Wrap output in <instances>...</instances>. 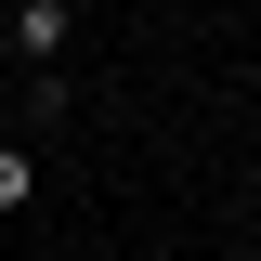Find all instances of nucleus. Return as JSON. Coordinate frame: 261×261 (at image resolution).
Segmentation results:
<instances>
[{"label":"nucleus","mask_w":261,"mask_h":261,"mask_svg":"<svg viewBox=\"0 0 261 261\" xmlns=\"http://www.w3.org/2000/svg\"><path fill=\"white\" fill-rule=\"evenodd\" d=\"M0 39H13V65H27V79H53L65 39H79V13H65V0H13V13H0Z\"/></svg>","instance_id":"obj_1"},{"label":"nucleus","mask_w":261,"mask_h":261,"mask_svg":"<svg viewBox=\"0 0 261 261\" xmlns=\"http://www.w3.org/2000/svg\"><path fill=\"white\" fill-rule=\"evenodd\" d=\"M27 196H39V157H27V144H13V130H0V222H13Z\"/></svg>","instance_id":"obj_2"}]
</instances>
